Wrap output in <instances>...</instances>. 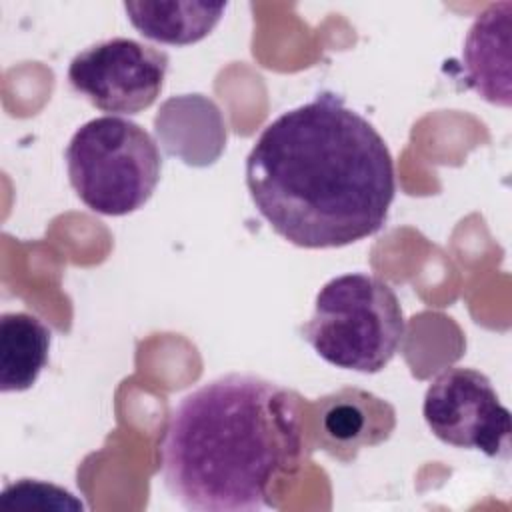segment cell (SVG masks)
I'll return each instance as SVG.
<instances>
[{"instance_id":"8992f818","label":"cell","mask_w":512,"mask_h":512,"mask_svg":"<svg viewBox=\"0 0 512 512\" xmlns=\"http://www.w3.org/2000/svg\"><path fill=\"white\" fill-rule=\"evenodd\" d=\"M168 54L132 38H110L78 52L68 66L70 86L92 106L138 114L162 92Z\"/></svg>"},{"instance_id":"6da1fadb","label":"cell","mask_w":512,"mask_h":512,"mask_svg":"<svg viewBox=\"0 0 512 512\" xmlns=\"http://www.w3.org/2000/svg\"><path fill=\"white\" fill-rule=\"evenodd\" d=\"M260 216L300 248H340L376 234L396 194L394 160L378 130L322 92L282 112L246 158Z\"/></svg>"},{"instance_id":"52a82bcc","label":"cell","mask_w":512,"mask_h":512,"mask_svg":"<svg viewBox=\"0 0 512 512\" xmlns=\"http://www.w3.org/2000/svg\"><path fill=\"white\" fill-rule=\"evenodd\" d=\"M314 410V446L340 462L354 460L362 448L386 442L396 428V410L390 402L352 386L318 398Z\"/></svg>"},{"instance_id":"ba28073f","label":"cell","mask_w":512,"mask_h":512,"mask_svg":"<svg viewBox=\"0 0 512 512\" xmlns=\"http://www.w3.org/2000/svg\"><path fill=\"white\" fill-rule=\"evenodd\" d=\"M510 16L512 4H490L472 22L464 48V82L490 104L508 108L510 92Z\"/></svg>"},{"instance_id":"9c48e42d","label":"cell","mask_w":512,"mask_h":512,"mask_svg":"<svg viewBox=\"0 0 512 512\" xmlns=\"http://www.w3.org/2000/svg\"><path fill=\"white\" fill-rule=\"evenodd\" d=\"M130 24L148 40L188 46L206 38L220 22L226 2H124Z\"/></svg>"},{"instance_id":"5b68a950","label":"cell","mask_w":512,"mask_h":512,"mask_svg":"<svg viewBox=\"0 0 512 512\" xmlns=\"http://www.w3.org/2000/svg\"><path fill=\"white\" fill-rule=\"evenodd\" d=\"M422 414L430 432L448 446L478 450L490 458L510 456V410L490 378L474 368L442 370L426 388Z\"/></svg>"},{"instance_id":"277c9868","label":"cell","mask_w":512,"mask_h":512,"mask_svg":"<svg viewBox=\"0 0 512 512\" xmlns=\"http://www.w3.org/2000/svg\"><path fill=\"white\" fill-rule=\"evenodd\" d=\"M64 156L76 196L102 216L136 212L160 182L162 154L156 140L122 116H100L82 124Z\"/></svg>"},{"instance_id":"7a4b0ae2","label":"cell","mask_w":512,"mask_h":512,"mask_svg":"<svg viewBox=\"0 0 512 512\" xmlns=\"http://www.w3.org/2000/svg\"><path fill=\"white\" fill-rule=\"evenodd\" d=\"M300 398L256 374H224L188 392L166 422L164 486L186 510L254 512L270 486L298 468L304 446Z\"/></svg>"},{"instance_id":"30bf717a","label":"cell","mask_w":512,"mask_h":512,"mask_svg":"<svg viewBox=\"0 0 512 512\" xmlns=\"http://www.w3.org/2000/svg\"><path fill=\"white\" fill-rule=\"evenodd\" d=\"M52 332L28 312L0 316V390L22 392L34 386L48 362Z\"/></svg>"},{"instance_id":"8fae6325","label":"cell","mask_w":512,"mask_h":512,"mask_svg":"<svg viewBox=\"0 0 512 512\" xmlns=\"http://www.w3.org/2000/svg\"><path fill=\"white\" fill-rule=\"evenodd\" d=\"M2 508H40V510H84L82 502L74 498L68 490L38 482V480H18L4 488Z\"/></svg>"},{"instance_id":"3957f363","label":"cell","mask_w":512,"mask_h":512,"mask_svg":"<svg viewBox=\"0 0 512 512\" xmlns=\"http://www.w3.org/2000/svg\"><path fill=\"white\" fill-rule=\"evenodd\" d=\"M406 334L396 292L374 274L352 272L328 280L302 326L304 340L328 364L362 374L388 366Z\"/></svg>"}]
</instances>
